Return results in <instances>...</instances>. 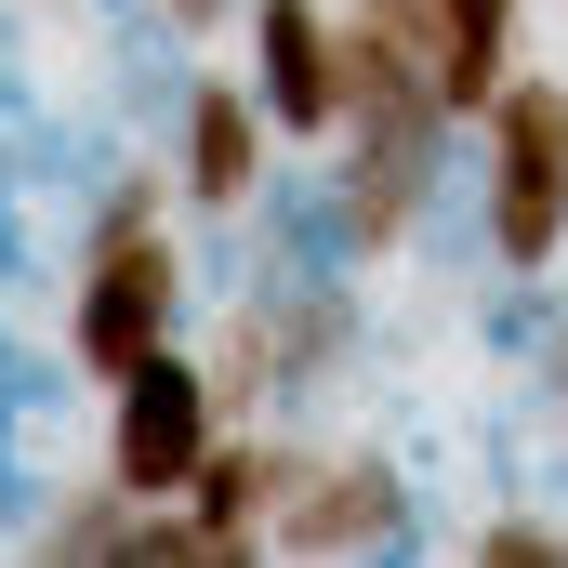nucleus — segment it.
Listing matches in <instances>:
<instances>
[{"label":"nucleus","instance_id":"1","mask_svg":"<svg viewBox=\"0 0 568 568\" xmlns=\"http://www.w3.org/2000/svg\"><path fill=\"white\" fill-rule=\"evenodd\" d=\"M476 133H489V172H476V199H489V265H503V278H542L568 252V80L516 67Z\"/></svg>","mask_w":568,"mask_h":568},{"label":"nucleus","instance_id":"2","mask_svg":"<svg viewBox=\"0 0 568 568\" xmlns=\"http://www.w3.org/2000/svg\"><path fill=\"white\" fill-rule=\"evenodd\" d=\"M172 317H185V252H172V225H106V239H80V291H67V357H80L93 384L145 371V357L172 344Z\"/></svg>","mask_w":568,"mask_h":568},{"label":"nucleus","instance_id":"3","mask_svg":"<svg viewBox=\"0 0 568 568\" xmlns=\"http://www.w3.org/2000/svg\"><path fill=\"white\" fill-rule=\"evenodd\" d=\"M212 436H225V384H212V357H185V344H159L145 371L106 384V476L145 489V503H172V489L212 463Z\"/></svg>","mask_w":568,"mask_h":568},{"label":"nucleus","instance_id":"4","mask_svg":"<svg viewBox=\"0 0 568 568\" xmlns=\"http://www.w3.org/2000/svg\"><path fill=\"white\" fill-rule=\"evenodd\" d=\"M397 542H424L410 463L397 449H304V476H291V503H278V556L331 568V556H397Z\"/></svg>","mask_w":568,"mask_h":568},{"label":"nucleus","instance_id":"5","mask_svg":"<svg viewBox=\"0 0 568 568\" xmlns=\"http://www.w3.org/2000/svg\"><path fill=\"white\" fill-rule=\"evenodd\" d=\"M278 120H265V93L239 80V67H212V80H185V133H172V185L199 199V212H252L265 185H278Z\"/></svg>","mask_w":568,"mask_h":568},{"label":"nucleus","instance_id":"6","mask_svg":"<svg viewBox=\"0 0 568 568\" xmlns=\"http://www.w3.org/2000/svg\"><path fill=\"white\" fill-rule=\"evenodd\" d=\"M252 93L291 145L344 133V13L331 0H252Z\"/></svg>","mask_w":568,"mask_h":568},{"label":"nucleus","instance_id":"7","mask_svg":"<svg viewBox=\"0 0 568 568\" xmlns=\"http://www.w3.org/2000/svg\"><path fill=\"white\" fill-rule=\"evenodd\" d=\"M424 27V67H436V106L449 120H489L503 80H516V13L529 0H397Z\"/></svg>","mask_w":568,"mask_h":568},{"label":"nucleus","instance_id":"8","mask_svg":"<svg viewBox=\"0 0 568 568\" xmlns=\"http://www.w3.org/2000/svg\"><path fill=\"white\" fill-rule=\"evenodd\" d=\"M291 476H304V436H212V463L185 476V503L239 542V556H278V503H291Z\"/></svg>","mask_w":568,"mask_h":568},{"label":"nucleus","instance_id":"9","mask_svg":"<svg viewBox=\"0 0 568 568\" xmlns=\"http://www.w3.org/2000/svg\"><path fill=\"white\" fill-rule=\"evenodd\" d=\"M27 542H40L53 568H133V556H145V489H120V476L93 463L80 489H53V503H40V529H27Z\"/></svg>","mask_w":568,"mask_h":568},{"label":"nucleus","instance_id":"10","mask_svg":"<svg viewBox=\"0 0 568 568\" xmlns=\"http://www.w3.org/2000/svg\"><path fill=\"white\" fill-rule=\"evenodd\" d=\"M463 556L476 568H568V516H476Z\"/></svg>","mask_w":568,"mask_h":568},{"label":"nucleus","instance_id":"11","mask_svg":"<svg viewBox=\"0 0 568 568\" xmlns=\"http://www.w3.org/2000/svg\"><path fill=\"white\" fill-rule=\"evenodd\" d=\"M159 13H172V27H185V40H212V27H239V13H252V0H159Z\"/></svg>","mask_w":568,"mask_h":568},{"label":"nucleus","instance_id":"12","mask_svg":"<svg viewBox=\"0 0 568 568\" xmlns=\"http://www.w3.org/2000/svg\"><path fill=\"white\" fill-rule=\"evenodd\" d=\"M542 384H556V397H568V331H556V357H542Z\"/></svg>","mask_w":568,"mask_h":568}]
</instances>
